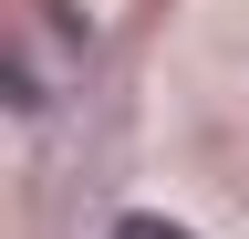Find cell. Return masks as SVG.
<instances>
[{"instance_id": "1", "label": "cell", "mask_w": 249, "mask_h": 239, "mask_svg": "<svg viewBox=\"0 0 249 239\" xmlns=\"http://www.w3.org/2000/svg\"><path fill=\"white\" fill-rule=\"evenodd\" d=\"M104 239H197V229H187V219H166V208H124Z\"/></svg>"}]
</instances>
